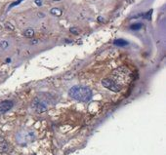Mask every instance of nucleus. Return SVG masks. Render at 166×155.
<instances>
[{"label":"nucleus","instance_id":"nucleus-1","mask_svg":"<svg viewBox=\"0 0 166 155\" xmlns=\"http://www.w3.org/2000/svg\"><path fill=\"white\" fill-rule=\"evenodd\" d=\"M69 95L73 100L78 101H88L92 98V91L88 87L81 86V85H75L71 87L69 91Z\"/></svg>","mask_w":166,"mask_h":155},{"label":"nucleus","instance_id":"nucleus-2","mask_svg":"<svg viewBox=\"0 0 166 155\" xmlns=\"http://www.w3.org/2000/svg\"><path fill=\"white\" fill-rule=\"evenodd\" d=\"M50 96L51 95H49V94H40L33 100L31 106L37 112H43V111L47 110L49 105L54 103L53 98H49Z\"/></svg>","mask_w":166,"mask_h":155},{"label":"nucleus","instance_id":"nucleus-3","mask_svg":"<svg viewBox=\"0 0 166 155\" xmlns=\"http://www.w3.org/2000/svg\"><path fill=\"white\" fill-rule=\"evenodd\" d=\"M17 141L21 145H27L35 140V133L31 130H23L17 134Z\"/></svg>","mask_w":166,"mask_h":155},{"label":"nucleus","instance_id":"nucleus-4","mask_svg":"<svg viewBox=\"0 0 166 155\" xmlns=\"http://www.w3.org/2000/svg\"><path fill=\"white\" fill-rule=\"evenodd\" d=\"M102 85L105 87V88H107V89L111 90L112 92H115V93H117L121 90V86L120 85H118L116 83L112 81V80L108 79V78H106V79H103L102 81Z\"/></svg>","mask_w":166,"mask_h":155},{"label":"nucleus","instance_id":"nucleus-5","mask_svg":"<svg viewBox=\"0 0 166 155\" xmlns=\"http://www.w3.org/2000/svg\"><path fill=\"white\" fill-rule=\"evenodd\" d=\"M14 103L12 100H3L0 103V114L6 113L13 107Z\"/></svg>","mask_w":166,"mask_h":155},{"label":"nucleus","instance_id":"nucleus-6","mask_svg":"<svg viewBox=\"0 0 166 155\" xmlns=\"http://www.w3.org/2000/svg\"><path fill=\"white\" fill-rule=\"evenodd\" d=\"M8 149V145L4 138H0V152H4Z\"/></svg>","mask_w":166,"mask_h":155},{"label":"nucleus","instance_id":"nucleus-7","mask_svg":"<svg viewBox=\"0 0 166 155\" xmlns=\"http://www.w3.org/2000/svg\"><path fill=\"white\" fill-rule=\"evenodd\" d=\"M113 44L115 46H119V47H124V46H127L128 45V42L124 40V39H116L113 41Z\"/></svg>","mask_w":166,"mask_h":155},{"label":"nucleus","instance_id":"nucleus-8","mask_svg":"<svg viewBox=\"0 0 166 155\" xmlns=\"http://www.w3.org/2000/svg\"><path fill=\"white\" fill-rule=\"evenodd\" d=\"M50 13H51L52 15H54V16L60 17V16L62 15V10H60L59 8H53V9H51Z\"/></svg>","mask_w":166,"mask_h":155},{"label":"nucleus","instance_id":"nucleus-9","mask_svg":"<svg viewBox=\"0 0 166 155\" xmlns=\"http://www.w3.org/2000/svg\"><path fill=\"white\" fill-rule=\"evenodd\" d=\"M33 34H34V31L32 30L31 28H28V29L24 31V36H27V37H32Z\"/></svg>","mask_w":166,"mask_h":155},{"label":"nucleus","instance_id":"nucleus-10","mask_svg":"<svg viewBox=\"0 0 166 155\" xmlns=\"http://www.w3.org/2000/svg\"><path fill=\"white\" fill-rule=\"evenodd\" d=\"M142 26H143L142 24H134L130 26V28H131L132 30H139V29L142 28Z\"/></svg>","mask_w":166,"mask_h":155},{"label":"nucleus","instance_id":"nucleus-11","mask_svg":"<svg viewBox=\"0 0 166 155\" xmlns=\"http://www.w3.org/2000/svg\"><path fill=\"white\" fill-rule=\"evenodd\" d=\"M23 0H18V1H16V2H14V3H12L10 5V7H9V9H11V8H13L14 6H17V5H19V4L21 3Z\"/></svg>","mask_w":166,"mask_h":155},{"label":"nucleus","instance_id":"nucleus-12","mask_svg":"<svg viewBox=\"0 0 166 155\" xmlns=\"http://www.w3.org/2000/svg\"><path fill=\"white\" fill-rule=\"evenodd\" d=\"M1 46H2V48H6V47L8 46V43L6 41L1 42Z\"/></svg>","mask_w":166,"mask_h":155},{"label":"nucleus","instance_id":"nucleus-13","mask_svg":"<svg viewBox=\"0 0 166 155\" xmlns=\"http://www.w3.org/2000/svg\"><path fill=\"white\" fill-rule=\"evenodd\" d=\"M152 11L151 10V11H149V13L147 14V16H146V18H147L148 20H149V19H151V15H152Z\"/></svg>","mask_w":166,"mask_h":155},{"label":"nucleus","instance_id":"nucleus-14","mask_svg":"<svg viewBox=\"0 0 166 155\" xmlns=\"http://www.w3.org/2000/svg\"><path fill=\"white\" fill-rule=\"evenodd\" d=\"M35 3L37 4L38 6H41L42 2H41V0H35Z\"/></svg>","mask_w":166,"mask_h":155},{"label":"nucleus","instance_id":"nucleus-15","mask_svg":"<svg viewBox=\"0 0 166 155\" xmlns=\"http://www.w3.org/2000/svg\"><path fill=\"white\" fill-rule=\"evenodd\" d=\"M70 31H71V32H73V33H75V34H77V33H78V31H76L75 28H70Z\"/></svg>","mask_w":166,"mask_h":155},{"label":"nucleus","instance_id":"nucleus-16","mask_svg":"<svg viewBox=\"0 0 166 155\" xmlns=\"http://www.w3.org/2000/svg\"><path fill=\"white\" fill-rule=\"evenodd\" d=\"M54 1H60V0H54Z\"/></svg>","mask_w":166,"mask_h":155}]
</instances>
